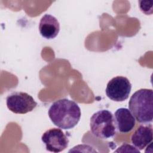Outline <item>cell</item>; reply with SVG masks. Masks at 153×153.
<instances>
[{
    "mask_svg": "<svg viewBox=\"0 0 153 153\" xmlns=\"http://www.w3.org/2000/svg\"><path fill=\"white\" fill-rule=\"evenodd\" d=\"M149 1H139V7L140 10L146 15L151 14L152 13V5H148Z\"/></svg>",
    "mask_w": 153,
    "mask_h": 153,
    "instance_id": "cell-10",
    "label": "cell"
},
{
    "mask_svg": "<svg viewBox=\"0 0 153 153\" xmlns=\"http://www.w3.org/2000/svg\"><path fill=\"white\" fill-rule=\"evenodd\" d=\"M90 127L93 134L102 139L113 137L117 133L114 115L106 109L93 114L90 120Z\"/></svg>",
    "mask_w": 153,
    "mask_h": 153,
    "instance_id": "cell-3",
    "label": "cell"
},
{
    "mask_svg": "<svg viewBox=\"0 0 153 153\" xmlns=\"http://www.w3.org/2000/svg\"><path fill=\"white\" fill-rule=\"evenodd\" d=\"M153 91L141 88L134 92L130 98L128 108L135 120L142 124H148L153 119Z\"/></svg>",
    "mask_w": 153,
    "mask_h": 153,
    "instance_id": "cell-2",
    "label": "cell"
},
{
    "mask_svg": "<svg viewBox=\"0 0 153 153\" xmlns=\"http://www.w3.org/2000/svg\"><path fill=\"white\" fill-rule=\"evenodd\" d=\"M48 114L55 126L62 129L68 130L78 123L81 112L80 108L74 101L62 99L53 103Z\"/></svg>",
    "mask_w": 153,
    "mask_h": 153,
    "instance_id": "cell-1",
    "label": "cell"
},
{
    "mask_svg": "<svg viewBox=\"0 0 153 153\" xmlns=\"http://www.w3.org/2000/svg\"><path fill=\"white\" fill-rule=\"evenodd\" d=\"M8 109L13 113L25 114L32 111L37 105L34 99L25 92H14L6 99Z\"/></svg>",
    "mask_w": 153,
    "mask_h": 153,
    "instance_id": "cell-4",
    "label": "cell"
},
{
    "mask_svg": "<svg viewBox=\"0 0 153 153\" xmlns=\"http://www.w3.org/2000/svg\"><path fill=\"white\" fill-rule=\"evenodd\" d=\"M114 117L117 130L120 133H127L134 128L136 120L127 108H118L115 112Z\"/></svg>",
    "mask_w": 153,
    "mask_h": 153,
    "instance_id": "cell-8",
    "label": "cell"
},
{
    "mask_svg": "<svg viewBox=\"0 0 153 153\" xmlns=\"http://www.w3.org/2000/svg\"><path fill=\"white\" fill-rule=\"evenodd\" d=\"M131 89V84L128 78L123 76H117L108 82L105 92L111 100L123 102L128 99Z\"/></svg>",
    "mask_w": 153,
    "mask_h": 153,
    "instance_id": "cell-5",
    "label": "cell"
},
{
    "mask_svg": "<svg viewBox=\"0 0 153 153\" xmlns=\"http://www.w3.org/2000/svg\"><path fill=\"white\" fill-rule=\"evenodd\" d=\"M39 30L44 38L48 39H53L57 36L59 32V22L54 16L45 14L40 20Z\"/></svg>",
    "mask_w": 153,
    "mask_h": 153,
    "instance_id": "cell-9",
    "label": "cell"
},
{
    "mask_svg": "<svg viewBox=\"0 0 153 153\" xmlns=\"http://www.w3.org/2000/svg\"><path fill=\"white\" fill-rule=\"evenodd\" d=\"M152 126L151 124L140 125L131 136V142L138 150H142L152 142Z\"/></svg>",
    "mask_w": 153,
    "mask_h": 153,
    "instance_id": "cell-7",
    "label": "cell"
},
{
    "mask_svg": "<svg viewBox=\"0 0 153 153\" xmlns=\"http://www.w3.org/2000/svg\"><path fill=\"white\" fill-rule=\"evenodd\" d=\"M41 140L45 145L46 149L52 152H60L67 148L69 139L63 131L57 128H50L41 136Z\"/></svg>",
    "mask_w": 153,
    "mask_h": 153,
    "instance_id": "cell-6",
    "label": "cell"
}]
</instances>
